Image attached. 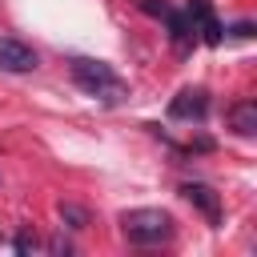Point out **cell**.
<instances>
[{
  "label": "cell",
  "instance_id": "obj_1",
  "mask_svg": "<svg viewBox=\"0 0 257 257\" xmlns=\"http://www.w3.org/2000/svg\"><path fill=\"white\" fill-rule=\"evenodd\" d=\"M68 72H72L76 88H84L88 96H96V100H104V104H120V100L128 96V84H124V80L112 72V64H104V60L76 56V60L68 64Z\"/></svg>",
  "mask_w": 257,
  "mask_h": 257
},
{
  "label": "cell",
  "instance_id": "obj_2",
  "mask_svg": "<svg viewBox=\"0 0 257 257\" xmlns=\"http://www.w3.org/2000/svg\"><path fill=\"white\" fill-rule=\"evenodd\" d=\"M120 233L133 245H161L173 237V217L165 209H128L120 213Z\"/></svg>",
  "mask_w": 257,
  "mask_h": 257
},
{
  "label": "cell",
  "instance_id": "obj_3",
  "mask_svg": "<svg viewBox=\"0 0 257 257\" xmlns=\"http://www.w3.org/2000/svg\"><path fill=\"white\" fill-rule=\"evenodd\" d=\"M36 64H40V56L32 44H24L16 36H0V68L4 72H32Z\"/></svg>",
  "mask_w": 257,
  "mask_h": 257
},
{
  "label": "cell",
  "instance_id": "obj_4",
  "mask_svg": "<svg viewBox=\"0 0 257 257\" xmlns=\"http://www.w3.org/2000/svg\"><path fill=\"white\" fill-rule=\"evenodd\" d=\"M189 24H193V32H201V40L205 44H221V20H217V12L209 8V0H189Z\"/></svg>",
  "mask_w": 257,
  "mask_h": 257
},
{
  "label": "cell",
  "instance_id": "obj_5",
  "mask_svg": "<svg viewBox=\"0 0 257 257\" xmlns=\"http://www.w3.org/2000/svg\"><path fill=\"white\" fill-rule=\"evenodd\" d=\"M205 108H209V92H205V88H185V92L173 96L169 116H177V120H201Z\"/></svg>",
  "mask_w": 257,
  "mask_h": 257
},
{
  "label": "cell",
  "instance_id": "obj_6",
  "mask_svg": "<svg viewBox=\"0 0 257 257\" xmlns=\"http://www.w3.org/2000/svg\"><path fill=\"white\" fill-rule=\"evenodd\" d=\"M181 197H185L189 205H197V209L209 217V225H221V197H217L209 185H201V181H189V185H181Z\"/></svg>",
  "mask_w": 257,
  "mask_h": 257
},
{
  "label": "cell",
  "instance_id": "obj_7",
  "mask_svg": "<svg viewBox=\"0 0 257 257\" xmlns=\"http://www.w3.org/2000/svg\"><path fill=\"white\" fill-rule=\"evenodd\" d=\"M229 124H233L237 137H253V133H257V104H253V100H237V104L229 108Z\"/></svg>",
  "mask_w": 257,
  "mask_h": 257
},
{
  "label": "cell",
  "instance_id": "obj_8",
  "mask_svg": "<svg viewBox=\"0 0 257 257\" xmlns=\"http://www.w3.org/2000/svg\"><path fill=\"white\" fill-rule=\"evenodd\" d=\"M56 213H60V221H64L68 229H88V209H80V205H72V201H60Z\"/></svg>",
  "mask_w": 257,
  "mask_h": 257
},
{
  "label": "cell",
  "instance_id": "obj_9",
  "mask_svg": "<svg viewBox=\"0 0 257 257\" xmlns=\"http://www.w3.org/2000/svg\"><path fill=\"white\" fill-rule=\"evenodd\" d=\"M12 249H16V253H36V249H40V241H36L32 233H16V241H12Z\"/></svg>",
  "mask_w": 257,
  "mask_h": 257
},
{
  "label": "cell",
  "instance_id": "obj_10",
  "mask_svg": "<svg viewBox=\"0 0 257 257\" xmlns=\"http://www.w3.org/2000/svg\"><path fill=\"white\" fill-rule=\"evenodd\" d=\"M48 249H52V253H72V241H68L64 233H56V237L48 241Z\"/></svg>",
  "mask_w": 257,
  "mask_h": 257
},
{
  "label": "cell",
  "instance_id": "obj_11",
  "mask_svg": "<svg viewBox=\"0 0 257 257\" xmlns=\"http://www.w3.org/2000/svg\"><path fill=\"white\" fill-rule=\"evenodd\" d=\"M229 32H233V36H241V40H245V36H253V24H249V20H241V24H233V28H229Z\"/></svg>",
  "mask_w": 257,
  "mask_h": 257
}]
</instances>
